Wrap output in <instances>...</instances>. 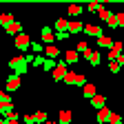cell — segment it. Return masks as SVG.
I'll return each mask as SVG.
<instances>
[{
	"label": "cell",
	"mask_w": 124,
	"mask_h": 124,
	"mask_svg": "<svg viewBox=\"0 0 124 124\" xmlns=\"http://www.w3.org/2000/svg\"><path fill=\"white\" fill-rule=\"evenodd\" d=\"M9 69L13 71V75H18V78H22L27 71H29V64L24 62V58H22V53H18L16 58H11L9 60Z\"/></svg>",
	"instance_id": "obj_1"
},
{
	"label": "cell",
	"mask_w": 124,
	"mask_h": 124,
	"mask_svg": "<svg viewBox=\"0 0 124 124\" xmlns=\"http://www.w3.org/2000/svg\"><path fill=\"white\" fill-rule=\"evenodd\" d=\"M13 44H16V49H18L20 53H27L29 44H31V38H29V36L24 33V31H22V33H18V36L13 38Z\"/></svg>",
	"instance_id": "obj_2"
},
{
	"label": "cell",
	"mask_w": 124,
	"mask_h": 124,
	"mask_svg": "<svg viewBox=\"0 0 124 124\" xmlns=\"http://www.w3.org/2000/svg\"><path fill=\"white\" fill-rule=\"evenodd\" d=\"M20 86H22V80H20L18 75H13V73L7 78V82H5V91H7V93H16Z\"/></svg>",
	"instance_id": "obj_3"
},
{
	"label": "cell",
	"mask_w": 124,
	"mask_h": 124,
	"mask_svg": "<svg viewBox=\"0 0 124 124\" xmlns=\"http://www.w3.org/2000/svg\"><path fill=\"white\" fill-rule=\"evenodd\" d=\"M82 29H84V22H82L80 18H73V20H69V24H67V33H69V36H75V33H80Z\"/></svg>",
	"instance_id": "obj_4"
},
{
	"label": "cell",
	"mask_w": 124,
	"mask_h": 124,
	"mask_svg": "<svg viewBox=\"0 0 124 124\" xmlns=\"http://www.w3.org/2000/svg\"><path fill=\"white\" fill-rule=\"evenodd\" d=\"M40 38H42V44L46 46V44H53V40H55V33H53V29L46 24V27H42V31H40Z\"/></svg>",
	"instance_id": "obj_5"
},
{
	"label": "cell",
	"mask_w": 124,
	"mask_h": 124,
	"mask_svg": "<svg viewBox=\"0 0 124 124\" xmlns=\"http://www.w3.org/2000/svg\"><path fill=\"white\" fill-rule=\"evenodd\" d=\"M82 31H84L86 36H93V38H100V36H102V27H98V24H91V22H86Z\"/></svg>",
	"instance_id": "obj_6"
},
{
	"label": "cell",
	"mask_w": 124,
	"mask_h": 124,
	"mask_svg": "<svg viewBox=\"0 0 124 124\" xmlns=\"http://www.w3.org/2000/svg\"><path fill=\"white\" fill-rule=\"evenodd\" d=\"M78 60H80V55H78L75 49H67V51H64V60H62L64 64H75Z\"/></svg>",
	"instance_id": "obj_7"
},
{
	"label": "cell",
	"mask_w": 124,
	"mask_h": 124,
	"mask_svg": "<svg viewBox=\"0 0 124 124\" xmlns=\"http://www.w3.org/2000/svg\"><path fill=\"white\" fill-rule=\"evenodd\" d=\"M51 73H53V80H62V78H64V73H67V64H64V62H58L55 69H53Z\"/></svg>",
	"instance_id": "obj_8"
},
{
	"label": "cell",
	"mask_w": 124,
	"mask_h": 124,
	"mask_svg": "<svg viewBox=\"0 0 124 124\" xmlns=\"http://www.w3.org/2000/svg\"><path fill=\"white\" fill-rule=\"evenodd\" d=\"M58 55H60V49H58L55 44H46V46H44V58H49V60H55Z\"/></svg>",
	"instance_id": "obj_9"
},
{
	"label": "cell",
	"mask_w": 124,
	"mask_h": 124,
	"mask_svg": "<svg viewBox=\"0 0 124 124\" xmlns=\"http://www.w3.org/2000/svg\"><path fill=\"white\" fill-rule=\"evenodd\" d=\"M108 117H111V111H108V106H102L98 108V124H106Z\"/></svg>",
	"instance_id": "obj_10"
},
{
	"label": "cell",
	"mask_w": 124,
	"mask_h": 124,
	"mask_svg": "<svg viewBox=\"0 0 124 124\" xmlns=\"http://www.w3.org/2000/svg\"><path fill=\"white\" fill-rule=\"evenodd\" d=\"M5 33H9V36H18V33H22V22H11L7 29H5Z\"/></svg>",
	"instance_id": "obj_11"
},
{
	"label": "cell",
	"mask_w": 124,
	"mask_h": 124,
	"mask_svg": "<svg viewBox=\"0 0 124 124\" xmlns=\"http://www.w3.org/2000/svg\"><path fill=\"white\" fill-rule=\"evenodd\" d=\"M67 24H69L67 18H60V20H55V24L51 29H53V33H62V31H67Z\"/></svg>",
	"instance_id": "obj_12"
},
{
	"label": "cell",
	"mask_w": 124,
	"mask_h": 124,
	"mask_svg": "<svg viewBox=\"0 0 124 124\" xmlns=\"http://www.w3.org/2000/svg\"><path fill=\"white\" fill-rule=\"evenodd\" d=\"M100 62H102L100 51H95V49H93V51H91V55H89V64H91L93 69H95V67H100Z\"/></svg>",
	"instance_id": "obj_13"
},
{
	"label": "cell",
	"mask_w": 124,
	"mask_h": 124,
	"mask_svg": "<svg viewBox=\"0 0 124 124\" xmlns=\"http://www.w3.org/2000/svg\"><path fill=\"white\" fill-rule=\"evenodd\" d=\"M82 95H84L86 100H91L93 95H98V93H95V84H91V82L84 84V86H82Z\"/></svg>",
	"instance_id": "obj_14"
},
{
	"label": "cell",
	"mask_w": 124,
	"mask_h": 124,
	"mask_svg": "<svg viewBox=\"0 0 124 124\" xmlns=\"http://www.w3.org/2000/svg\"><path fill=\"white\" fill-rule=\"evenodd\" d=\"M11 22H16V18L11 13H0V27H2V29H7Z\"/></svg>",
	"instance_id": "obj_15"
},
{
	"label": "cell",
	"mask_w": 124,
	"mask_h": 124,
	"mask_svg": "<svg viewBox=\"0 0 124 124\" xmlns=\"http://www.w3.org/2000/svg\"><path fill=\"white\" fill-rule=\"evenodd\" d=\"M95 40H98V46H102V49H104V46H106V49H111V46H113V40L108 38V36H104V33L100 38H95Z\"/></svg>",
	"instance_id": "obj_16"
},
{
	"label": "cell",
	"mask_w": 124,
	"mask_h": 124,
	"mask_svg": "<svg viewBox=\"0 0 124 124\" xmlns=\"http://www.w3.org/2000/svg\"><path fill=\"white\" fill-rule=\"evenodd\" d=\"M104 104H106V98H104V95H93V98H91V106H93V108H102Z\"/></svg>",
	"instance_id": "obj_17"
},
{
	"label": "cell",
	"mask_w": 124,
	"mask_h": 124,
	"mask_svg": "<svg viewBox=\"0 0 124 124\" xmlns=\"http://www.w3.org/2000/svg\"><path fill=\"white\" fill-rule=\"evenodd\" d=\"M9 113H13V104L11 102H2L0 104V117H7Z\"/></svg>",
	"instance_id": "obj_18"
},
{
	"label": "cell",
	"mask_w": 124,
	"mask_h": 124,
	"mask_svg": "<svg viewBox=\"0 0 124 124\" xmlns=\"http://www.w3.org/2000/svg\"><path fill=\"white\" fill-rule=\"evenodd\" d=\"M31 51H33V55H40V53H44V44L42 42H38V40H31Z\"/></svg>",
	"instance_id": "obj_19"
},
{
	"label": "cell",
	"mask_w": 124,
	"mask_h": 124,
	"mask_svg": "<svg viewBox=\"0 0 124 124\" xmlns=\"http://www.w3.org/2000/svg\"><path fill=\"white\" fill-rule=\"evenodd\" d=\"M98 18H100L102 22H106L108 18H113V13H111V11H108V9H106V7L102 5V7H100V11H98Z\"/></svg>",
	"instance_id": "obj_20"
},
{
	"label": "cell",
	"mask_w": 124,
	"mask_h": 124,
	"mask_svg": "<svg viewBox=\"0 0 124 124\" xmlns=\"http://www.w3.org/2000/svg\"><path fill=\"white\" fill-rule=\"evenodd\" d=\"M71 122V111H60V120H58V124H69Z\"/></svg>",
	"instance_id": "obj_21"
},
{
	"label": "cell",
	"mask_w": 124,
	"mask_h": 124,
	"mask_svg": "<svg viewBox=\"0 0 124 124\" xmlns=\"http://www.w3.org/2000/svg\"><path fill=\"white\" fill-rule=\"evenodd\" d=\"M44 122H46L44 111H36V113H33V124H44Z\"/></svg>",
	"instance_id": "obj_22"
},
{
	"label": "cell",
	"mask_w": 124,
	"mask_h": 124,
	"mask_svg": "<svg viewBox=\"0 0 124 124\" xmlns=\"http://www.w3.org/2000/svg\"><path fill=\"white\" fill-rule=\"evenodd\" d=\"M55 64H58L55 60H49V58H44V62H42V69H44V71H53V69H55Z\"/></svg>",
	"instance_id": "obj_23"
},
{
	"label": "cell",
	"mask_w": 124,
	"mask_h": 124,
	"mask_svg": "<svg viewBox=\"0 0 124 124\" xmlns=\"http://www.w3.org/2000/svg\"><path fill=\"white\" fill-rule=\"evenodd\" d=\"M67 11H69V16H80V13L84 11V7H80V5H71Z\"/></svg>",
	"instance_id": "obj_24"
},
{
	"label": "cell",
	"mask_w": 124,
	"mask_h": 124,
	"mask_svg": "<svg viewBox=\"0 0 124 124\" xmlns=\"http://www.w3.org/2000/svg\"><path fill=\"white\" fill-rule=\"evenodd\" d=\"M73 80H75V73L73 71H67L64 78H62V82H64V84H73Z\"/></svg>",
	"instance_id": "obj_25"
},
{
	"label": "cell",
	"mask_w": 124,
	"mask_h": 124,
	"mask_svg": "<svg viewBox=\"0 0 124 124\" xmlns=\"http://www.w3.org/2000/svg\"><path fill=\"white\" fill-rule=\"evenodd\" d=\"M120 122H122V120H120V115H117V113H111V117H108V122H106V124H120Z\"/></svg>",
	"instance_id": "obj_26"
},
{
	"label": "cell",
	"mask_w": 124,
	"mask_h": 124,
	"mask_svg": "<svg viewBox=\"0 0 124 124\" xmlns=\"http://www.w3.org/2000/svg\"><path fill=\"white\" fill-rule=\"evenodd\" d=\"M86 49H89V44H86V40H80V42H78V49H75V51H82V53H84Z\"/></svg>",
	"instance_id": "obj_27"
},
{
	"label": "cell",
	"mask_w": 124,
	"mask_h": 124,
	"mask_svg": "<svg viewBox=\"0 0 124 124\" xmlns=\"http://www.w3.org/2000/svg\"><path fill=\"white\" fill-rule=\"evenodd\" d=\"M42 62H44V55H36L31 64H33V67H42Z\"/></svg>",
	"instance_id": "obj_28"
},
{
	"label": "cell",
	"mask_w": 124,
	"mask_h": 124,
	"mask_svg": "<svg viewBox=\"0 0 124 124\" xmlns=\"http://www.w3.org/2000/svg\"><path fill=\"white\" fill-rule=\"evenodd\" d=\"M106 27H108V29H117V20H115V16L106 20Z\"/></svg>",
	"instance_id": "obj_29"
},
{
	"label": "cell",
	"mask_w": 124,
	"mask_h": 124,
	"mask_svg": "<svg viewBox=\"0 0 124 124\" xmlns=\"http://www.w3.org/2000/svg\"><path fill=\"white\" fill-rule=\"evenodd\" d=\"M2 102H11V100H9V93L0 89V104H2Z\"/></svg>",
	"instance_id": "obj_30"
},
{
	"label": "cell",
	"mask_w": 124,
	"mask_h": 124,
	"mask_svg": "<svg viewBox=\"0 0 124 124\" xmlns=\"http://www.w3.org/2000/svg\"><path fill=\"white\" fill-rule=\"evenodd\" d=\"M73 84H75V86H84V75H75Z\"/></svg>",
	"instance_id": "obj_31"
},
{
	"label": "cell",
	"mask_w": 124,
	"mask_h": 124,
	"mask_svg": "<svg viewBox=\"0 0 124 124\" xmlns=\"http://www.w3.org/2000/svg\"><path fill=\"white\" fill-rule=\"evenodd\" d=\"M100 7H102L100 2H89V7H86V9H89V11H100Z\"/></svg>",
	"instance_id": "obj_32"
},
{
	"label": "cell",
	"mask_w": 124,
	"mask_h": 124,
	"mask_svg": "<svg viewBox=\"0 0 124 124\" xmlns=\"http://www.w3.org/2000/svg\"><path fill=\"white\" fill-rule=\"evenodd\" d=\"M55 40H69V33H67V31H62V33H55Z\"/></svg>",
	"instance_id": "obj_33"
},
{
	"label": "cell",
	"mask_w": 124,
	"mask_h": 124,
	"mask_svg": "<svg viewBox=\"0 0 124 124\" xmlns=\"http://www.w3.org/2000/svg\"><path fill=\"white\" fill-rule=\"evenodd\" d=\"M108 69H111V73H117V71H120V64H117V62H111Z\"/></svg>",
	"instance_id": "obj_34"
},
{
	"label": "cell",
	"mask_w": 124,
	"mask_h": 124,
	"mask_svg": "<svg viewBox=\"0 0 124 124\" xmlns=\"http://www.w3.org/2000/svg\"><path fill=\"white\" fill-rule=\"evenodd\" d=\"M22 122H24V124H33V113L24 115V117H22Z\"/></svg>",
	"instance_id": "obj_35"
},
{
	"label": "cell",
	"mask_w": 124,
	"mask_h": 124,
	"mask_svg": "<svg viewBox=\"0 0 124 124\" xmlns=\"http://www.w3.org/2000/svg\"><path fill=\"white\" fill-rule=\"evenodd\" d=\"M115 20H117V27L124 24V13H115Z\"/></svg>",
	"instance_id": "obj_36"
},
{
	"label": "cell",
	"mask_w": 124,
	"mask_h": 124,
	"mask_svg": "<svg viewBox=\"0 0 124 124\" xmlns=\"http://www.w3.org/2000/svg\"><path fill=\"white\" fill-rule=\"evenodd\" d=\"M0 13H2V9H0Z\"/></svg>",
	"instance_id": "obj_37"
},
{
	"label": "cell",
	"mask_w": 124,
	"mask_h": 124,
	"mask_svg": "<svg viewBox=\"0 0 124 124\" xmlns=\"http://www.w3.org/2000/svg\"><path fill=\"white\" fill-rule=\"evenodd\" d=\"M120 124H122V122H120Z\"/></svg>",
	"instance_id": "obj_38"
}]
</instances>
